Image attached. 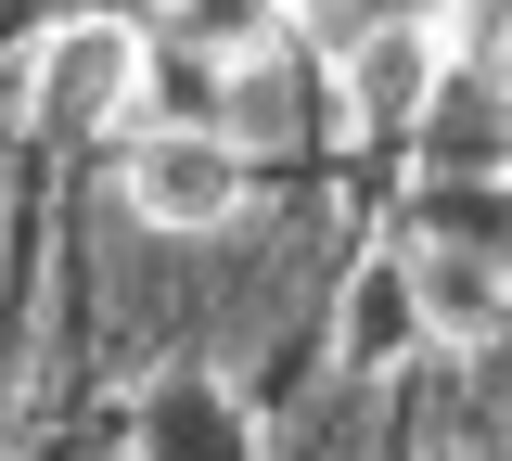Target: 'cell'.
Listing matches in <instances>:
<instances>
[{"mask_svg":"<svg viewBox=\"0 0 512 461\" xmlns=\"http://www.w3.org/2000/svg\"><path fill=\"white\" fill-rule=\"evenodd\" d=\"M141 77H154V39L141 26L64 13V26H39V52H26V129L39 141H90V129H116L128 103H141Z\"/></svg>","mask_w":512,"mask_h":461,"instance_id":"cell-1","label":"cell"},{"mask_svg":"<svg viewBox=\"0 0 512 461\" xmlns=\"http://www.w3.org/2000/svg\"><path fill=\"white\" fill-rule=\"evenodd\" d=\"M116 193L141 231H218L244 205V154H231V129H141L116 154Z\"/></svg>","mask_w":512,"mask_h":461,"instance_id":"cell-2","label":"cell"},{"mask_svg":"<svg viewBox=\"0 0 512 461\" xmlns=\"http://www.w3.org/2000/svg\"><path fill=\"white\" fill-rule=\"evenodd\" d=\"M436 90H448V39L436 26H372V39L333 52V116H346V141H410Z\"/></svg>","mask_w":512,"mask_h":461,"instance_id":"cell-3","label":"cell"},{"mask_svg":"<svg viewBox=\"0 0 512 461\" xmlns=\"http://www.w3.org/2000/svg\"><path fill=\"white\" fill-rule=\"evenodd\" d=\"M128 461H269V436L205 359H180V372H154L128 397Z\"/></svg>","mask_w":512,"mask_h":461,"instance_id":"cell-4","label":"cell"},{"mask_svg":"<svg viewBox=\"0 0 512 461\" xmlns=\"http://www.w3.org/2000/svg\"><path fill=\"white\" fill-rule=\"evenodd\" d=\"M410 346H436V333H423V295H410V244H372V257L346 269V295H333V359L372 385Z\"/></svg>","mask_w":512,"mask_h":461,"instance_id":"cell-5","label":"cell"},{"mask_svg":"<svg viewBox=\"0 0 512 461\" xmlns=\"http://www.w3.org/2000/svg\"><path fill=\"white\" fill-rule=\"evenodd\" d=\"M410 167L423 180H512V103L487 77L448 65V90L423 103V129H410Z\"/></svg>","mask_w":512,"mask_h":461,"instance_id":"cell-6","label":"cell"},{"mask_svg":"<svg viewBox=\"0 0 512 461\" xmlns=\"http://www.w3.org/2000/svg\"><path fill=\"white\" fill-rule=\"evenodd\" d=\"M397 244H448V257H487L512 269V180H423L397 193Z\"/></svg>","mask_w":512,"mask_h":461,"instance_id":"cell-7","label":"cell"},{"mask_svg":"<svg viewBox=\"0 0 512 461\" xmlns=\"http://www.w3.org/2000/svg\"><path fill=\"white\" fill-rule=\"evenodd\" d=\"M410 295H423V333H436V346H487V333H512V269H487V257L410 244Z\"/></svg>","mask_w":512,"mask_h":461,"instance_id":"cell-8","label":"cell"},{"mask_svg":"<svg viewBox=\"0 0 512 461\" xmlns=\"http://www.w3.org/2000/svg\"><path fill=\"white\" fill-rule=\"evenodd\" d=\"M167 26L192 52H218V65H269L282 26H295V0H167Z\"/></svg>","mask_w":512,"mask_h":461,"instance_id":"cell-9","label":"cell"},{"mask_svg":"<svg viewBox=\"0 0 512 461\" xmlns=\"http://www.w3.org/2000/svg\"><path fill=\"white\" fill-rule=\"evenodd\" d=\"M295 13L320 26V52H346V39H372V26H436V39H448L474 0H295Z\"/></svg>","mask_w":512,"mask_h":461,"instance_id":"cell-10","label":"cell"},{"mask_svg":"<svg viewBox=\"0 0 512 461\" xmlns=\"http://www.w3.org/2000/svg\"><path fill=\"white\" fill-rule=\"evenodd\" d=\"M448 65H461V77H487V90L512 103V0H474V13L448 26Z\"/></svg>","mask_w":512,"mask_h":461,"instance_id":"cell-11","label":"cell"},{"mask_svg":"<svg viewBox=\"0 0 512 461\" xmlns=\"http://www.w3.org/2000/svg\"><path fill=\"white\" fill-rule=\"evenodd\" d=\"M64 13H90V26H141V39L167 26V0H64Z\"/></svg>","mask_w":512,"mask_h":461,"instance_id":"cell-12","label":"cell"},{"mask_svg":"<svg viewBox=\"0 0 512 461\" xmlns=\"http://www.w3.org/2000/svg\"><path fill=\"white\" fill-rule=\"evenodd\" d=\"M423 461H474V449H423Z\"/></svg>","mask_w":512,"mask_h":461,"instance_id":"cell-13","label":"cell"},{"mask_svg":"<svg viewBox=\"0 0 512 461\" xmlns=\"http://www.w3.org/2000/svg\"><path fill=\"white\" fill-rule=\"evenodd\" d=\"M0 397H13V372H0Z\"/></svg>","mask_w":512,"mask_h":461,"instance_id":"cell-14","label":"cell"}]
</instances>
